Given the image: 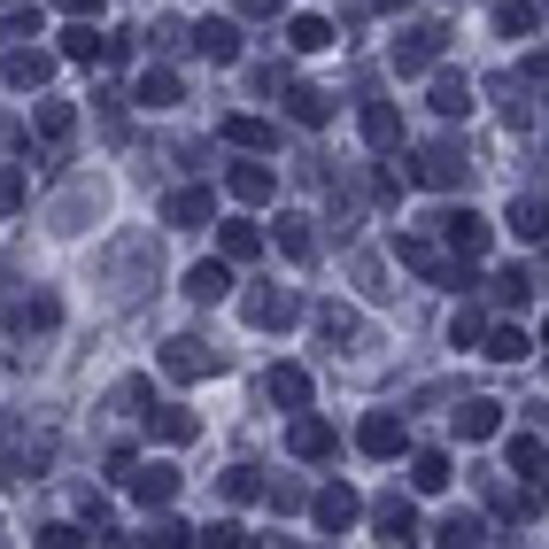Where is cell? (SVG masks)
Segmentation results:
<instances>
[{
    "label": "cell",
    "instance_id": "1",
    "mask_svg": "<svg viewBox=\"0 0 549 549\" xmlns=\"http://www.w3.org/2000/svg\"><path fill=\"white\" fill-rule=\"evenodd\" d=\"M441 39H449L441 24H418V31H403V39H395V70H403V78H410V70H426V62L441 55Z\"/></svg>",
    "mask_w": 549,
    "mask_h": 549
},
{
    "label": "cell",
    "instance_id": "2",
    "mask_svg": "<svg viewBox=\"0 0 549 549\" xmlns=\"http://www.w3.org/2000/svg\"><path fill=\"white\" fill-rule=\"evenodd\" d=\"M364 457H403V418H387V410H379V418H364Z\"/></svg>",
    "mask_w": 549,
    "mask_h": 549
},
{
    "label": "cell",
    "instance_id": "3",
    "mask_svg": "<svg viewBox=\"0 0 549 549\" xmlns=\"http://www.w3.org/2000/svg\"><path fill=\"white\" fill-rule=\"evenodd\" d=\"M163 364H171L178 379H202V372H217V356H209L202 341H171V348H163Z\"/></svg>",
    "mask_w": 549,
    "mask_h": 549
},
{
    "label": "cell",
    "instance_id": "4",
    "mask_svg": "<svg viewBox=\"0 0 549 549\" xmlns=\"http://www.w3.org/2000/svg\"><path fill=\"white\" fill-rule=\"evenodd\" d=\"M441 225H449V248H457V256H480V248H488V225H480L472 209H457V217H441Z\"/></svg>",
    "mask_w": 549,
    "mask_h": 549
},
{
    "label": "cell",
    "instance_id": "5",
    "mask_svg": "<svg viewBox=\"0 0 549 549\" xmlns=\"http://www.w3.org/2000/svg\"><path fill=\"white\" fill-rule=\"evenodd\" d=\"M287 47H294V55H318V47H333V24H325V16H294Z\"/></svg>",
    "mask_w": 549,
    "mask_h": 549
},
{
    "label": "cell",
    "instance_id": "6",
    "mask_svg": "<svg viewBox=\"0 0 549 549\" xmlns=\"http://www.w3.org/2000/svg\"><path fill=\"white\" fill-rule=\"evenodd\" d=\"M132 495H140V503H171L178 472H171V464H147V472H132Z\"/></svg>",
    "mask_w": 549,
    "mask_h": 549
},
{
    "label": "cell",
    "instance_id": "7",
    "mask_svg": "<svg viewBox=\"0 0 549 549\" xmlns=\"http://www.w3.org/2000/svg\"><path fill=\"white\" fill-rule=\"evenodd\" d=\"M194 47H202L209 62H240V31H232V24H202V31H194Z\"/></svg>",
    "mask_w": 549,
    "mask_h": 549
},
{
    "label": "cell",
    "instance_id": "8",
    "mask_svg": "<svg viewBox=\"0 0 549 549\" xmlns=\"http://www.w3.org/2000/svg\"><path fill=\"white\" fill-rule=\"evenodd\" d=\"M348 519H356V495H348V488H325L318 495V526H325V534H348Z\"/></svg>",
    "mask_w": 549,
    "mask_h": 549
},
{
    "label": "cell",
    "instance_id": "9",
    "mask_svg": "<svg viewBox=\"0 0 549 549\" xmlns=\"http://www.w3.org/2000/svg\"><path fill=\"white\" fill-rule=\"evenodd\" d=\"M534 24H542V16H534L526 0H495V31H503V39H534Z\"/></svg>",
    "mask_w": 549,
    "mask_h": 549
},
{
    "label": "cell",
    "instance_id": "10",
    "mask_svg": "<svg viewBox=\"0 0 549 549\" xmlns=\"http://www.w3.org/2000/svg\"><path fill=\"white\" fill-rule=\"evenodd\" d=\"M294 457H325V449H333V426H325V418H294Z\"/></svg>",
    "mask_w": 549,
    "mask_h": 549
},
{
    "label": "cell",
    "instance_id": "11",
    "mask_svg": "<svg viewBox=\"0 0 549 549\" xmlns=\"http://www.w3.org/2000/svg\"><path fill=\"white\" fill-rule=\"evenodd\" d=\"M225 287H232V271H225V263H194V271H186V294H194V302H217Z\"/></svg>",
    "mask_w": 549,
    "mask_h": 549
},
{
    "label": "cell",
    "instance_id": "12",
    "mask_svg": "<svg viewBox=\"0 0 549 549\" xmlns=\"http://www.w3.org/2000/svg\"><path fill=\"white\" fill-rule=\"evenodd\" d=\"M364 140H372V147H395V140H403V116L387 109V101H372V109H364Z\"/></svg>",
    "mask_w": 549,
    "mask_h": 549
},
{
    "label": "cell",
    "instance_id": "13",
    "mask_svg": "<svg viewBox=\"0 0 549 549\" xmlns=\"http://www.w3.org/2000/svg\"><path fill=\"white\" fill-rule=\"evenodd\" d=\"M495 426H503V410H495V403H464V410H457V434H464V441H488Z\"/></svg>",
    "mask_w": 549,
    "mask_h": 549
},
{
    "label": "cell",
    "instance_id": "14",
    "mask_svg": "<svg viewBox=\"0 0 549 549\" xmlns=\"http://www.w3.org/2000/svg\"><path fill=\"white\" fill-rule=\"evenodd\" d=\"M511 232L519 240H549V202H511Z\"/></svg>",
    "mask_w": 549,
    "mask_h": 549
},
{
    "label": "cell",
    "instance_id": "15",
    "mask_svg": "<svg viewBox=\"0 0 549 549\" xmlns=\"http://www.w3.org/2000/svg\"><path fill=\"white\" fill-rule=\"evenodd\" d=\"M410 488H418V495H441V488H449V457H434V449H426V457L410 464Z\"/></svg>",
    "mask_w": 549,
    "mask_h": 549
},
{
    "label": "cell",
    "instance_id": "16",
    "mask_svg": "<svg viewBox=\"0 0 549 549\" xmlns=\"http://www.w3.org/2000/svg\"><path fill=\"white\" fill-rule=\"evenodd\" d=\"M418 178H426V186H457V178H464L457 147H434V155H426V171H418Z\"/></svg>",
    "mask_w": 549,
    "mask_h": 549
},
{
    "label": "cell",
    "instance_id": "17",
    "mask_svg": "<svg viewBox=\"0 0 549 549\" xmlns=\"http://www.w3.org/2000/svg\"><path fill=\"white\" fill-rule=\"evenodd\" d=\"M434 109L441 116H464V109H472V86H464V78H434Z\"/></svg>",
    "mask_w": 549,
    "mask_h": 549
},
{
    "label": "cell",
    "instance_id": "18",
    "mask_svg": "<svg viewBox=\"0 0 549 549\" xmlns=\"http://www.w3.org/2000/svg\"><path fill=\"white\" fill-rule=\"evenodd\" d=\"M140 101H147V109H171V101H178V78H171V70H147V78H140Z\"/></svg>",
    "mask_w": 549,
    "mask_h": 549
},
{
    "label": "cell",
    "instance_id": "19",
    "mask_svg": "<svg viewBox=\"0 0 549 549\" xmlns=\"http://www.w3.org/2000/svg\"><path fill=\"white\" fill-rule=\"evenodd\" d=\"M248 318H256V325H294V302H287V294H256Z\"/></svg>",
    "mask_w": 549,
    "mask_h": 549
},
{
    "label": "cell",
    "instance_id": "20",
    "mask_svg": "<svg viewBox=\"0 0 549 549\" xmlns=\"http://www.w3.org/2000/svg\"><path fill=\"white\" fill-rule=\"evenodd\" d=\"M542 464H549V449H542V441H511V472H526V480H542Z\"/></svg>",
    "mask_w": 549,
    "mask_h": 549
},
{
    "label": "cell",
    "instance_id": "21",
    "mask_svg": "<svg viewBox=\"0 0 549 549\" xmlns=\"http://www.w3.org/2000/svg\"><path fill=\"white\" fill-rule=\"evenodd\" d=\"M232 194H240V202H263V194H271V171L240 163V171H232Z\"/></svg>",
    "mask_w": 549,
    "mask_h": 549
},
{
    "label": "cell",
    "instance_id": "22",
    "mask_svg": "<svg viewBox=\"0 0 549 549\" xmlns=\"http://www.w3.org/2000/svg\"><path fill=\"white\" fill-rule=\"evenodd\" d=\"M225 140H240V147H271V124H256V116H225Z\"/></svg>",
    "mask_w": 549,
    "mask_h": 549
},
{
    "label": "cell",
    "instance_id": "23",
    "mask_svg": "<svg viewBox=\"0 0 549 549\" xmlns=\"http://www.w3.org/2000/svg\"><path fill=\"white\" fill-rule=\"evenodd\" d=\"M294 116H302V124H325V116H333V101H325L318 86H294Z\"/></svg>",
    "mask_w": 549,
    "mask_h": 549
},
{
    "label": "cell",
    "instance_id": "24",
    "mask_svg": "<svg viewBox=\"0 0 549 549\" xmlns=\"http://www.w3.org/2000/svg\"><path fill=\"white\" fill-rule=\"evenodd\" d=\"M47 78V55H8V86H39Z\"/></svg>",
    "mask_w": 549,
    "mask_h": 549
},
{
    "label": "cell",
    "instance_id": "25",
    "mask_svg": "<svg viewBox=\"0 0 549 549\" xmlns=\"http://www.w3.org/2000/svg\"><path fill=\"white\" fill-rule=\"evenodd\" d=\"M271 395H279V403H310V379L287 364V372H271Z\"/></svg>",
    "mask_w": 549,
    "mask_h": 549
},
{
    "label": "cell",
    "instance_id": "26",
    "mask_svg": "<svg viewBox=\"0 0 549 549\" xmlns=\"http://www.w3.org/2000/svg\"><path fill=\"white\" fill-rule=\"evenodd\" d=\"M379 526H387V542H403V534H418V519H410V503H379Z\"/></svg>",
    "mask_w": 549,
    "mask_h": 549
},
{
    "label": "cell",
    "instance_id": "27",
    "mask_svg": "<svg viewBox=\"0 0 549 549\" xmlns=\"http://www.w3.org/2000/svg\"><path fill=\"white\" fill-rule=\"evenodd\" d=\"M209 217V194H171V225H202Z\"/></svg>",
    "mask_w": 549,
    "mask_h": 549
},
{
    "label": "cell",
    "instance_id": "28",
    "mask_svg": "<svg viewBox=\"0 0 549 549\" xmlns=\"http://www.w3.org/2000/svg\"><path fill=\"white\" fill-rule=\"evenodd\" d=\"M62 55H70V62H93V55H101V39L78 24V31H62Z\"/></svg>",
    "mask_w": 549,
    "mask_h": 549
},
{
    "label": "cell",
    "instance_id": "29",
    "mask_svg": "<svg viewBox=\"0 0 549 549\" xmlns=\"http://www.w3.org/2000/svg\"><path fill=\"white\" fill-rule=\"evenodd\" d=\"M279 248H287V256H310V232H302V217H279Z\"/></svg>",
    "mask_w": 549,
    "mask_h": 549
},
{
    "label": "cell",
    "instance_id": "30",
    "mask_svg": "<svg viewBox=\"0 0 549 549\" xmlns=\"http://www.w3.org/2000/svg\"><path fill=\"white\" fill-rule=\"evenodd\" d=\"M488 356H503V364H519V356H526V333H511V325H503V333L488 341Z\"/></svg>",
    "mask_w": 549,
    "mask_h": 549
},
{
    "label": "cell",
    "instance_id": "31",
    "mask_svg": "<svg viewBox=\"0 0 549 549\" xmlns=\"http://www.w3.org/2000/svg\"><path fill=\"white\" fill-rule=\"evenodd\" d=\"M225 256H256V225H225Z\"/></svg>",
    "mask_w": 549,
    "mask_h": 549
},
{
    "label": "cell",
    "instance_id": "32",
    "mask_svg": "<svg viewBox=\"0 0 549 549\" xmlns=\"http://www.w3.org/2000/svg\"><path fill=\"white\" fill-rule=\"evenodd\" d=\"M39 132H47V140H62V132H70V109H62V101H47V109H39Z\"/></svg>",
    "mask_w": 549,
    "mask_h": 549
},
{
    "label": "cell",
    "instance_id": "33",
    "mask_svg": "<svg viewBox=\"0 0 549 549\" xmlns=\"http://www.w3.org/2000/svg\"><path fill=\"white\" fill-rule=\"evenodd\" d=\"M140 542H163V549H178V542H186V526H178V519H155V526L140 534Z\"/></svg>",
    "mask_w": 549,
    "mask_h": 549
},
{
    "label": "cell",
    "instance_id": "34",
    "mask_svg": "<svg viewBox=\"0 0 549 549\" xmlns=\"http://www.w3.org/2000/svg\"><path fill=\"white\" fill-rule=\"evenodd\" d=\"M441 542H480V519H472V511H464V519H449V526H441Z\"/></svg>",
    "mask_w": 549,
    "mask_h": 549
},
{
    "label": "cell",
    "instance_id": "35",
    "mask_svg": "<svg viewBox=\"0 0 549 549\" xmlns=\"http://www.w3.org/2000/svg\"><path fill=\"white\" fill-rule=\"evenodd\" d=\"M62 8H70V16H93V8H101V0H62Z\"/></svg>",
    "mask_w": 549,
    "mask_h": 549
},
{
    "label": "cell",
    "instance_id": "36",
    "mask_svg": "<svg viewBox=\"0 0 549 549\" xmlns=\"http://www.w3.org/2000/svg\"><path fill=\"white\" fill-rule=\"evenodd\" d=\"M240 8H248V16H263V8H279V0H240Z\"/></svg>",
    "mask_w": 549,
    "mask_h": 549
},
{
    "label": "cell",
    "instance_id": "37",
    "mask_svg": "<svg viewBox=\"0 0 549 549\" xmlns=\"http://www.w3.org/2000/svg\"><path fill=\"white\" fill-rule=\"evenodd\" d=\"M542 333H549V325H542Z\"/></svg>",
    "mask_w": 549,
    "mask_h": 549
}]
</instances>
